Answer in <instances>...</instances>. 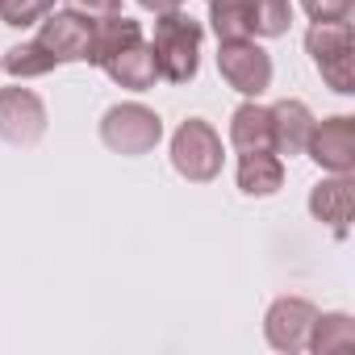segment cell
<instances>
[{"instance_id":"cell-3","label":"cell","mask_w":355,"mask_h":355,"mask_svg":"<svg viewBox=\"0 0 355 355\" xmlns=\"http://www.w3.org/2000/svg\"><path fill=\"white\" fill-rule=\"evenodd\" d=\"M305 51H309L313 67L322 71V80L338 96L355 92V71H351L355 38H351V21H313L309 34H305Z\"/></svg>"},{"instance_id":"cell-4","label":"cell","mask_w":355,"mask_h":355,"mask_svg":"<svg viewBox=\"0 0 355 355\" xmlns=\"http://www.w3.org/2000/svg\"><path fill=\"white\" fill-rule=\"evenodd\" d=\"M163 138V117L138 101H125V105H113L105 109L101 117V142L113 150V155H125V159H138V155H150Z\"/></svg>"},{"instance_id":"cell-12","label":"cell","mask_w":355,"mask_h":355,"mask_svg":"<svg viewBox=\"0 0 355 355\" xmlns=\"http://www.w3.org/2000/svg\"><path fill=\"white\" fill-rule=\"evenodd\" d=\"M313 113L305 101H276L272 105V150L276 155H305L309 130H313Z\"/></svg>"},{"instance_id":"cell-13","label":"cell","mask_w":355,"mask_h":355,"mask_svg":"<svg viewBox=\"0 0 355 355\" xmlns=\"http://www.w3.org/2000/svg\"><path fill=\"white\" fill-rule=\"evenodd\" d=\"M230 146L239 155L251 150H272V109L259 101H243L230 113Z\"/></svg>"},{"instance_id":"cell-22","label":"cell","mask_w":355,"mask_h":355,"mask_svg":"<svg viewBox=\"0 0 355 355\" xmlns=\"http://www.w3.org/2000/svg\"><path fill=\"white\" fill-rule=\"evenodd\" d=\"M138 5H142L146 13H155V17H159V13H175V9H184L189 0H138Z\"/></svg>"},{"instance_id":"cell-8","label":"cell","mask_w":355,"mask_h":355,"mask_svg":"<svg viewBox=\"0 0 355 355\" xmlns=\"http://www.w3.org/2000/svg\"><path fill=\"white\" fill-rule=\"evenodd\" d=\"M46 134V105L34 88H0V138L13 146H34Z\"/></svg>"},{"instance_id":"cell-19","label":"cell","mask_w":355,"mask_h":355,"mask_svg":"<svg viewBox=\"0 0 355 355\" xmlns=\"http://www.w3.org/2000/svg\"><path fill=\"white\" fill-rule=\"evenodd\" d=\"M51 9L55 0H0V21L13 30H26V26H38Z\"/></svg>"},{"instance_id":"cell-15","label":"cell","mask_w":355,"mask_h":355,"mask_svg":"<svg viewBox=\"0 0 355 355\" xmlns=\"http://www.w3.org/2000/svg\"><path fill=\"white\" fill-rule=\"evenodd\" d=\"M351 347H355V322H351V313H318L313 318L305 351L326 355V351H351Z\"/></svg>"},{"instance_id":"cell-11","label":"cell","mask_w":355,"mask_h":355,"mask_svg":"<svg viewBox=\"0 0 355 355\" xmlns=\"http://www.w3.org/2000/svg\"><path fill=\"white\" fill-rule=\"evenodd\" d=\"M101 71H105L113 84L130 88V92H146V88H155V80H159V67H155V55H150V42H146V38H138V42L121 46L117 55H109V59L101 63Z\"/></svg>"},{"instance_id":"cell-1","label":"cell","mask_w":355,"mask_h":355,"mask_svg":"<svg viewBox=\"0 0 355 355\" xmlns=\"http://www.w3.org/2000/svg\"><path fill=\"white\" fill-rule=\"evenodd\" d=\"M201 21H193L189 13H159L155 17V38H150V55L159 67V80L167 84H189L201 67Z\"/></svg>"},{"instance_id":"cell-14","label":"cell","mask_w":355,"mask_h":355,"mask_svg":"<svg viewBox=\"0 0 355 355\" xmlns=\"http://www.w3.org/2000/svg\"><path fill=\"white\" fill-rule=\"evenodd\" d=\"M239 189L247 197H276L284 189V163L276 150H251L239 155Z\"/></svg>"},{"instance_id":"cell-17","label":"cell","mask_w":355,"mask_h":355,"mask_svg":"<svg viewBox=\"0 0 355 355\" xmlns=\"http://www.w3.org/2000/svg\"><path fill=\"white\" fill-rule=\"evenodd\" d=\"M247 9H251V38H280L293 26L288 0H247Z\"/></svg>"},{"instance_id":"cell-23","label":"cell","mask_w":355,"mask_h":355,"mask_svg":"<svg viewBox=\"0 0 355 355\" xmlns=\"http://www.w3.org/2000/svg\"><path fill=\"white\" fill-rule=\"evenodd\" d=\"M209 5H214V0H209Z\"/></svg>"},{"instance_id":"cell-16","label":"cell","mask_w":355,"mask_h":355,"mask_svg":"<svg viewBox=\"0 0 355 355\" xmlns=\"http://www.w3.org/2000/svg\"><path fill=\"white\" fill-rule=\"evenodd\" d=\"M209 30L218 34V42L251 38V9H247V0H214V5H209Z\"/></svg>"},{"instance_id":"cell-7","label":"cell","mask_w":355,"mask_h":355,"mask_svg":"<svg viewBox=\"0 0 355 355\" xmlns=\"http://www.w3.org/2000/svg\"><path fill=\"white\" fill-rule=\"evenodd\" d=\"M305 155L322 171H330V175H351L355 171V117L338 113V117L313 121L309 142H305Z\"/></svg>"},{"instance_id":"cell-21","label":"cell","mask_w":355,"mask_h":355,"mask_svg":"<svg viewBox=\"0 0 355 355\" xmlns=\"http://www.w3.org/2000/svg\"><path fill=\"white\" fill-rule=\"evenodd\" d=\"M67 5L76 9V13H84V17H113V13H121V0H67Z\"/></svg>"},{"instance_id":"cell-2","label":"cell","mask_w":355,"mask_h":355,"mask_svg":"<svg viewBox=\"0 0 355 355\" xmlns=\"http://www.w3.org/2000/svg\"><path fill=\"white\" fill-rule=\"evenodd\" d=\"M222 163H226L222 134L201 117L180 121V130L171 134V167L180 171L189 184H209L222 175Z\"/></svg>"},{"instance_id":"cell-10","label":"cell","mask_w":355,"mask_h":355,"mask_svg":"<svg viewBox=\"0 0 355 355\" xmlns=\"http://www.w3.org/2000/svg\"><path fill=\"white\" fill-rule=\"evenodd\" d=\"M351 175H326V180H318L309 189V214L313 222H326L334 230V239H347V226H351Z\"/></svg>"},{"instance_id":"cell-9","label":"cell","mask_w":355,"mask_h":355,"mask_svg":"<svg viewBox=\"0 0 355 355\" xmlns=\"http://www.w3.org/2000/svg\"><path fill=\"white\" fill-rule=\"evenodd\" d=\"M313 318H318L313 301H305V297H276V301L268 305L263 334H268V343H272L276 351L297 355V351H305V343H309Z\"/></svg>"},{"instance_id":"cell-6","label":"cell","mask_w":355,"mask_h":355,"mask_svg":"<svg viewBox=\"0 0 355 355\" xmlns=\"http://www.w3.org/2000/svg\"><path fill=\"white\" fill-rule=\"evenodd\" d=\"M218 71L222 80L243 92L247 101L263 96L272 88V55L255 42V38H239V42H218Z\"/></svg>"},{"instance_id":"cell-20","label":"cell","mask_w":355,"mask_h":355,"mask_svg":"<svg viewBox=\"0 0 355 355\" xmlns=\"http://www.w3.org/2000/svg\"><path fill=\"white\" fill-rule=\"evenodd\" d=\"M301 9L309 13V21H347L355 0H301Z\"/></svg>"},{"instance_id":"cell-18","label":"cell","mask_w":355,"mask_h":355,"mask_svg":"<svg viewBox=\"0 0 355 355\" xmlns=\"http://www.w3.org/2000/svg\"><path fill=\"white\" fill-rule=\"evenodd\" d=\"M0 71H9L13 80H34V76H46V71H55V63L34 46V42H21V46H13L5 59H0Z\"/></svg>"},{"instance_id":"cell-5","label":"cell","mask_w":355,"mask_h":355,"mask_svg":"<svg viewBox=\"0 0 355 355\" xmlns=\"http://www.w3.org/2000/svg\"><path fill=\"white\" fill-rule=\"evenodd\" d=\"M92 30H96L92 17H84L76 9H59V13L51 9L42 17L38 34H34V46L55 67H63V63H88V55H92Z\"/></svg>"}]
</instances>
